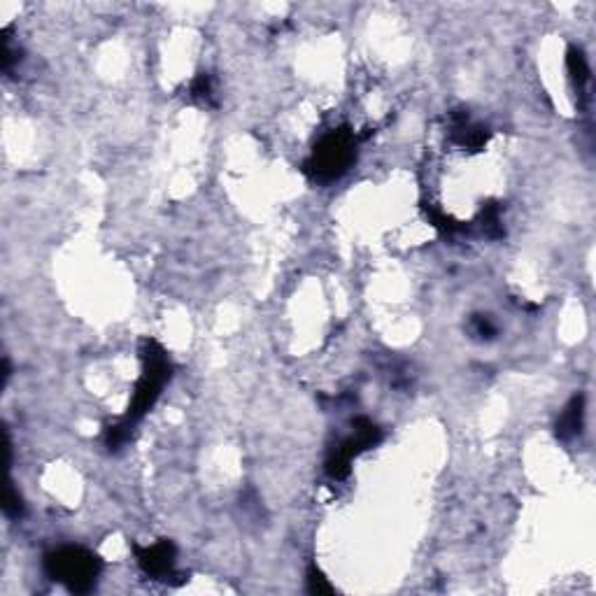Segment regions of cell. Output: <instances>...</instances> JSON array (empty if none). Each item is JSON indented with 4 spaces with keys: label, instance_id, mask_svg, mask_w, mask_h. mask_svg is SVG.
I'll list each match as a JSON object with an SVG mask.
<instances>
[{
    "label": "cell",
    "instance_id": "6da1fadb",
    "mask_svg": "<svg viewBox=\"0 0 596 596\" xmlns=\"http://www.w3.org/2000/svg\"><path fill=\"white\" fill-rule=\"evenodd\" d=\"M45 569L49 578L59 580V583L68 585V590L73 592H87L94 587L101 564L98 557L82 548H61L47 555Z\"/></svg>",
    "mask_w": 596,
    "mask_h": 596
},
{
    "label": "cell",
    "instance_id": "7a4b0ae2",
    "mask_svg": "<svg viewBox=\"0 0 596 596\" xmlns=\"http://www.w3.org/2000/svg\"><path fill=\"white\" fill-rule=\"evenodd\" d=\"M354 154H357V138L345 129L333 131L315 147V154L308 161V170L317 180H336L352 166Z\"/></svg>",
    "mask_w": 596,
    "mask_h": 596
},
{
    "label": "cell",
    "instance_id": "3957f363",
    "mask_svg": "<svg viewBox=\"0 0 596 596\" xmlns=\"http://www.w3.org/2000/svg\"><path fill=\"white\" fill-rule=\"evenodd\" d=\"M147 347H149V350H147V368H145L143 380L138 382L136 399H133L129 420H138L140 415L147 413V410L152 408V403L156 401V396L161 394V389H163V385H166V380L170 375L168 359H166V354H163L161 347L156 343H149Z\"/></svg>",
    "mask_w": 596,
    "mask_h": 596
},
{
    "label": "cell",
    "instance_id": "277c9868",
    "mask_svg": "<svg viewBox=\"0 0 596 596\" xmlns=\"http://www.w3.org/2000/svg\"><path fill=\"white\" fill-rule=\"evenodd\" d=\"M138 559H140V566H143L149 576L163 578V576H168L170 571H173L175 548L166 541L156 543L147 550H138Z\"/></svg>",
    "mask_w": 596,
    "mask_h": 596
},
{
    "label": "cell",
    "instance_id": "5b68a950",
    "mask_svg": "<svg viewBox=\"0 0 596 596\" xmlns=\"http://www.w3.org/2000/svg\"><path fill=\"white\" fill-rule=\"evenodd\" d=\"M580 420H583V401L573 399V403L566 408V413L562 415V420H559V424H557L559 436L562 438L576 436L580 431Z\"/></svg>",
    "mask_w": 596,
    "mask_h": 596
},
{
    "label": "cell",
    "instance_id": "8992f818",
    "mask_svg": "<svg viewBox=\"0 0 596 596\" xmlns=\"http://www.w3.org/2000/svg\"><path fill=\"white\" fill-rule=\"evenodd\" d=\"M5 515H10V517H19V515H21V499H19L17 489H14V487L7 489V499H5Z\"/></svg>",
    "mask_w": 596,
    "mask_h": 596
}]
</instances>
